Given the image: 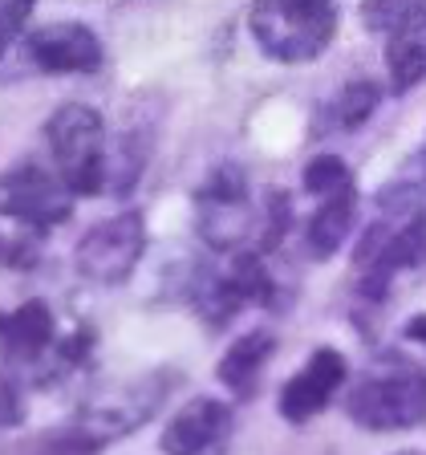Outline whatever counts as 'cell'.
<instances>
[{
	"label": "cell",
	"mask_w": 426,
	"mask_h": 455,
	"mask_svg": "<svg viewBox=\"0 0 426 455\" xmlns=\"http://www.w3.org/2000/svg\"><path fill=\"white\" fill-rule=\"evenodd\" d=\"M358 293L361 301H386L394 273L426 265V208L418 188L394 183L378 196V220L361 232L358 252Z\"/></svg>",
	"instance_id": "1"
},
{
	"label": "cell",
	"mask_w": 426,
	"mask_h": 455,
	"mask_svg": "<svg viewBox=\"0 0 426 455\" xmlns=\"http://www.w3.org/2000/svg\"><path fill=\"white\" fill-rule=\"evenodd\" d=\"M248 28L268 61L304 66V61H317L337 37V4L333 0H252Z\"/></svg>",
	"instance_id": "2"
},
{
	"label": "cell",
	"mask_w": 426,
	"mask_h": 455,
	"mask_svg": "<svg viewBox=\"0 0 426 455\" xmlns=\"http://www.w3.org/2000/svg\"><path fill=\"white\" fill-rule=\"evenodd\" d=\"M345 415L374 435L414 431L426 423V370L390 362L382 370H369L345 395Z\"/></svg>",
	"instance_id": "3"
},
{
	"label": "cell",
	"mask_w": 426,
	"mask_h": 455,
	"mask_svg": "<svg viewBox=\"0 0 426 455\" xmlns=\"http://www.w3.org/2000/svg\"><path fill=\"white\" fill-rule=\"evenodd\" d=\"M45 142L57 175L74 196H102L106 191V123L94 106L66 102L49 114Z\"/></svg>",
	"instance_id": "4"
},
{
	"label": "cell",
	"mask_w": 426,
	"mask_h": 455,
	"mask_svg": "<svg viewBox=\"0 0 426 455\" xmlns=\"http://www.w3.org/2000/svg\"><path fill=\"white\" fill-rule=\"evenodd\" d=\"M256 208L240 163H219L195 188V228L216 252H240L256 232Z\"/></svg>",
	"instance_id": "5"
},
{
	"label": "cell",
	"mask_w": 426,
	"mask_h": 455,
	"mask_svg": "<svg viewBox=\"0 0 426 455\" xmlns=\"http://www.w3.org/2000/svg\"><path fill=\"white\" fill-rule=\"evenodd\" d=\"M142 252H146V216L142 212H118L77 240L74 265L85 281L122 284L138 268Z\"/></svg>",
	"instance_id": "6"
},
{
	"label": "cell",
	"mask_w": 426,
	"mask_h": 455,
	"mask_svg": "<svg viewBox=\"0 0 426 455\" xmlns=\"http://www.w3.org/2000/svg\"><path fill=\"white\" fill-rule=\"evenodd\" d=\"M0 216H17L37 224L41 232L66 224L74 216V191L57 171H41L33 163L0 171Z\"/></svg>",
	"instance_id": "7"
},
{
	"label": "cell",
	"mask_w": 426,
	"mask_h": 455,
	"mask_svg": "<svg viewBox=\"0 0 426 455\" xmlns=\"http://www.w3.org/2000/svg\"><path fill=\"white\" fill-rule=\"evenodd\" d=\"M345 379H350V362H345V354L333 350V346H321V350H312L309 362H304L293 379L280 387L276 411H280L284 423L304 427L309 419H317L325 407H329L333 395L345 387Z\"/></svg>",
	"instance_id": "8"
},
{
	"label": "cell",
	"mask_w": 426,
	"mask_h": 455,
	"mask_svg": "<svg viewBox=\"0 0 426 455\" xmlns=\"http://www.w3.org/2000/svg\"><path fill=\"white\" fill-rule=\"evenodd\" d=\"M25 49L41 74H94L106 61L98 33L82 20H49L28 33Z\"/></svg>",
	"instance_id": "9"
},
{
	"label": "cell",
	"mask_w": 426,
	"mask_h": 455,
	"mask_svg": "<svg viewBox=\"0 0 426 455\" xmlns=\"http://www.w3.org/2000/svg\"><path fill=\"white\" fill-rule=\"evenodd\" d=\"M232 435V407L219 398H191L170 415L162 431V451H216Z\"/></svg>",
	"instance_id": "10"
},
{
	"label": "cell",
	"mask_w": 426,
	"mask_h": 455,
	"mask_svg": "<svg viewBox=\"0 0 426 455\" xmlns=\"http://www.w3.org/2000/svg\"><path fill=\"white\" fill-rule=\"evenodd\" d=\"M57 341L53 309L45 301H25L0 313V362L4 366H33Z\"/></svg>",
	"instance_id": "11"
},
{
	"label": "cell",
	"mask_w": 426,
	"mask_h": 455,
	"mask_svg": "<svg viewBox=\"0 0 426 455\" xmlns=\"http://www.w3.org/2000/svg\"><path fill=\"white\" fill-rule=\"evenodd\" d=\"M386 74L390 94H410L418 82H426V4L386 33Z\"/></svg>",
	"instance_id": "12"
},
{
	"label": "cell",
	"mask_w": 426,
	"mask_h": 455,
	"mask_svg": "<svg viewBox=\"0 0 426 455\" xmlns=\"http://www.w3.org/2000/svg\"><path fill=\"white\" fill-rule=\"evenodd\" d=\"M353 224H358V188H341L333 196H321V208L309 216L304 224V248L317 260H329L345 248V240L353 236Z\"/></svg>",
	"instance_id": "13"
},
{
	"label": "cell",
	"mask_w": 426,
	"mask_h": 455,
	"mask_svg": "<svg viewBox=\"0 0 426 455\" xmlns=\"http://www.w3.org/2000/svg\"><path fill=\"white\" fill-rule=\"evenodd\" d=\"M272 354H276V333L272 330H248L224 350L216 374L236 398H252Z\"/></svg>",
	"instance_id": "14"
},
{
	"label": "cell",
	"mask_w": 426,
	"mask_h": 455,
	"mask_svg": "<svg viewBox=\"0 0 426 455\" xmlns=\"http://www.w3.org/2000/svg\"><path fill=\"white\" fill-rule=\"evenodd\" d=\"M146 159H151V134L146 131H126L118 134V142H106V191L126 196L142 180Z\"/></svg>",
	"instance_id": "15"
},
{
	"label": "cell",
	"mask_w": 426,
	"mask_h": 455,
	"mask_svg": "<svg viewBox=\"0 0 426 455\" xmlns=\"http://www.w3.org/2000/svg\"><path fill=\"white\" fill-rule=\"evenodd\" d=\"M382 106V85L369 82V77H353L350 85H341L337 98L329 102L325 118H329L333 131H361V126L378 114Z\"/></svg>",
	"instance_id": "16"
},
{
	"label": "cell",
	"mask_w": 426,
	"mask_h": 455,
	"mask_svg": "<svg viewBox=\"0 0 426 455\" xmlns=\"http://www.w3.org/2000/svg\"><path fill=\"white\" fill-rule=\"evenodd\" d=\"M45 252V232L28 220L0 216V268H37Z\"/></svg>",
	"instance_id": "17"
},
{
	"label": "cell",
	"mask_w": 426,
	"mask_h": 455,
	"mask_svg": "<svg viewBox=\"0 0 426 455\" xmlns=\"http://www.w3.org/2000/svg\"><path fill=\"white\" fill-rule=\"evenodd\" d=\"M353 175L350 167H345V159L341 155H317V159L304 163V175H301V188L309 191V196H333V191L350 188Z\"/></svg>",
	"instance_id": "18"
},
{
	"label": "cell",
	"mask_w": 426,
	"mask_h": 455,
	"mask_svg": "<svg viewBox=\"0 0 426 455\" xmlns=\"http://www.w3.org/2000/svg\"><path fill=\"white\" fill-rule=\"evenodd\" d=\"M288 224H293V204H288V191H268L264 199V216L256 220V252H268V248H276L284 240V232H288Z\"/></svg>",
	"instance_id": "19"
},
{
	"label": "cell",
	"mask_w": 426,
	"mask_h": 455,
	"mask_svg": "<svg viewBox=\"0 0 426 455\" xmlns=\"http://www.w3.org/2000/svg\"><path fill=\"white\" fill-rule=\"evenodd\" d=\"M418 4H426V0H361V25H366L369 33H390V28L402 17H410Z\"/></svg>",
	"instance_id": "20"
},
{
	"label": "cell",
	"mask_w": 426,
	"mask_h": 455,
	"mask_svg": "<svg viewBox=\"0 0 426 455\" xmlns=\"http://www.w3.org/2000/svg\"><path fill=\"white\" fill-rule=\"evenodd\" d=\"M28 12H33V0H0V53L25 28Z\"/></svg>",
	"instance_id": "21"
},
{
	"label": "cell",
	"mask_w": 426,
	"mask_h": 455,
	"mask_svg": "<svg viewBox=\"0 0 426 455\" xmlns=\"http://www.w3.org/2000/svg\"><path fill=\"white\" fill-rule=\"evenodd\" d=\"M25 419V403H20V390L9 379H0V427H12Z\"/></svg>",
	"instance_id": "22"
},
{
	"label": "cell",
	"mask_w": 426,
	"mask_h": 455,
	"mask_svg": "<svg viewBox=\"0 0 426 455\" xmlns=\"http://www.w3.org/2000/svg\"><path fill=\"white\" fill-rule=\"evenodd\" d=\"M402 338H406V341H418V346H426V313H418V317H410V322L402 325Z\"/></svg>",
	"instance_id": "23"
},
{
	"label": "cell",
	"mask_w": 426,
	"mask_h": 455,
	"mask_svg": "<svg viewBox=\"0 0 426 455\" xmlns=\"http://www.w3.org/2000/svg\"><path fill=\"white\" fill-rule=\"evenodd\" d=\"M418 167H422V188H426V139H422V147H418Z\"/></svg>",
	"instance_id": "24"
}]
</instances>
